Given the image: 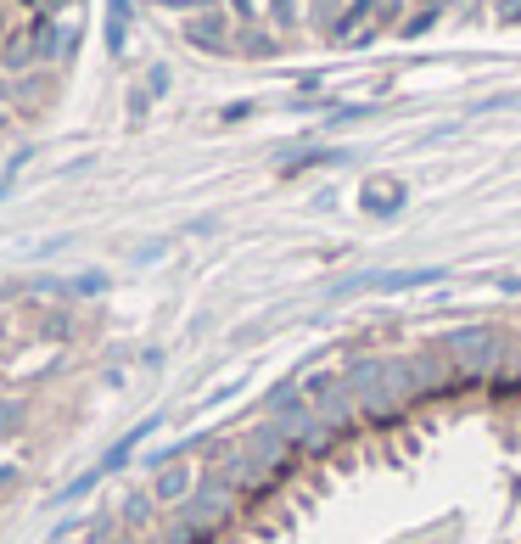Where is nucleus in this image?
<instances>
[{
    "instance_id": "obj_1",
    "label": "nucleus",
    "mask_w": 521,
    "mask_h": 544,
    "mask_svg": "<svg viewBox=\"0 0 521 544\" xmlns=\"http://www.w3.org/2000/svg\"><path fill=\"white\" fill-rule=\"evenodd\" d=\"M185 45H197V51H208V57H230V40H236V23H230L225 6H208V12H191L180 23Z\"/></svg>"
},
{
    "instance_id": "obj_2",
    "label": "nucleus",
    "mask_w": 521,
    "mask_h": 544,
    "mask_svg": "<svg viewBox=\"0 0 521 544\" xmlns=\"http://www.w3.org/2000/svg\"><path fill=\"white\" fill-rule=\"evenodd\" d=\"M85 331V315H79V303H45V309H34V337L40 343H51V348H68L73 337Z\"/></svg>"
},
{
    "instance_id": "obj_3",
    "label": "nucleus",
    "mask_w": 521,
    "mask_h": 544,
    "mask_svg": "<svg viewBox=\"0 0 521 544\" xmlns=\"http://www.w3.org/2000/svg\"><path fill=\"white\" fill-rule=\"evenodd\" d=\"M51 96H57V68H34V73H23V79H12V113L17 118L45 113Z\"/></svg>"
},
{
    "instance_id": "obj_4",
    "label": "nucleus",
    "mask_w": 521,
    "mask_h": 544,
    "mask_svg": "<svg viewBox=\"0 0 521 544\" xmlns=\"http://www.w3.org/2000/svg\"><path fill=\"white\" fill-rule=\"evenodd\" d=\"M197 488V466L191 460H169V466H157V477H152V500H157V511H174V505L185 500Z\"/></svg>"
},
{
    "instance_id": "obj_5",
    "label": "nucleus",
    "mask_w": 521,
    "mask_h": 544,
    "mask_svg": "<svg viewBox=\"0 0 521 544\" xmlns=\"http://www.w3.org/2000/svg\"><path fill=\"white\" fill-rule=\"evenodd\" d=\"M40 68V51H34V34L29 29H12L0 34V73L6 79H23V73Z\"/></svg>"
},
{
    "instance_id": "obj_6",
    "label": "nucleus",
    "mask_w": 521,
    "mask_h": 544,
    "mask_svg": "<svg viewBox=\"0 0 521 544\" xmlns=\"http://www.w3.org/2000/svg\"><path fill=\"white\" fill-rule=\"evenodd\" d=\"M152 522H157L152 488H124V500H118V528H129V533H152Z\"/></svg>"
},
{
    "instance_id": "obj_7",
    "label": "nucleus",
    "mask_w": 521,
    "mask_h": 544,
    "mask_svg": "<svg viewBox=\"0 0 521 544\" xmlns=\"http://www.w3.org/2000/svg\"><path fill=\"white\" fill-rule=\"evenodd\" d=\"M286 51V40L275 29H264V23H253V29H236V40H230V57H253V62H264V57H281Z\"/></svg>"
},
{
    "instance_id": "obj_8",
    "label": "nucleus",
    "mask_w": 521,
    "mask_h": 544,
    "mask_svg": "<svg viewBox=\"0 0 521 544\" xmlns=\"http://www.w3.org/2000/svg\"><path fill=\"white\" fill-rule=\"evenodd\" d=\"M29 421H34V399H23V393H0V444L23 438Z\"/></svg>"
},
{
    "instance_id": "obj_9",
    "label": "nucleus",
    "mask_w": 521,
    "mask_h": 544,
    "mask_svg": "<svg viewBox=\"0 0 521 544\" xmlns=\"http://www.w3.org/2000/svg\"><path fill=\"white\" fill-rule=\"evenodd\" d=\"M152 432H157V416H152V421H141V427H129L124 438H118V444L107 449V455H101V472H107V477H113V472H124L129 460H135V449H141L146 438H152Z\"/></svg>"
},
{
    "instance_id": "obj_10",
    "label": "nucleus",
    "mask_w": 521,
    "mask_h": 544,
    "mask_svg": "<svg viewBox=\"0 0 521 544\" xmlns=\"http://www.w3.org/2000/svg\"><path fill=\"white\" fill-rule=\"evenodd\" d=\"M129 17H135V0H107V57H124Z\"/></svg>"
},
{
    "instance_id": "obj_11",
    "label": "nucleus",
    "mask_w": 521,
    "mask_h": 544,
    "mask_svg": "<svg viewBox=\"0 0 521 544\" xmlns=\"http://www.w3.org/2000/svg\"><path fill=\"white\" fill-rule=\"evenodd\" d=\"M101 477H107V472H101V466H90V472H79V477H73L68 488H57V494H51V505H79V500H90V494H96V488H101Z\"/></svg>"
},
{
    "instance_id": "obj_12",
    "label": "nucleus",
    "mask_w": 521,
    "mask_h": 544,
    "mask_svg": "<svg viewBox=\"0 0 521 544\" xmlns=\"http://www.w3.org/2000/svg\"><path fill=\"white\" fill-rule=\"evenodd\" d=\"M107 270H79V275H68V298L73 303H85V298H107Z\"/></svg>"
},
{
    "instance_id": "obj_13",
    "label": "nucleus",
    "mask_w": 521,
    "mask_h": 544,
    "mask_svg": "<svg viewBox=\"0 0 521 544\" xmlns=\"http://www.w3.org/2000/svg\"><path fill=\"white\" fill-rule=\"evenodd\" d=\"M34 158V146H17L12 152V163H6V174H0V197H12V186H17V169Z\"/></svg>"
},
{
    "instance_id": "obj_14",
    "label": "nucleus",
    "mask_w": 521,
    "mask_h": 544,
    "mask_svg": "<svg viewBox=\"0 0 521 544\" xmlns=\"http://www.w3.org/2000/svg\"><path fill=\"white\" fill-rule=\"evenodd\" d=\"M79 45H85V29H79V23H62V68L79 57Z\"/></svg>"
},
{
    "instance_id": "obj_15",
    "label": "nucleus",
    "mask_w": 521,
    "mask_h": 544,
    "mask_svg": "<svg viewBox=\"0 0 521 544\" xmlns=\"http://www.w3.org/2000/svg\"><path fill=\"white\" fill-rule=\"evenodd\" d=\"M17 6H23L29 17H62L68 12V0H17Z\"/></svg>"
},
{
    "instance_id": "obj_16",
    "label": "nucleus",
    "mask_w": 521,
    "mask_h": 544,
    "mask_svg": "<svg viewBox=\"0 0 521 544\" xmlns=\"http://www.w3.org/2000/svg\"><path fill=\"white\" fill-rule=\"evenodd\" d=\"M146 107H152V90H129V118H135V124H141V118H146Z\"/></svg>"
},
{
    "instance_id": "obj_17",
    "label": "nucleus",
    "mask_w": 521,
    "mask_h": 544,
    "mask_svg": "<svg viewBox=\"0 0 521 544\" xmlns=\"http://www.w3.org/2000/svg\"><path fill=\"white\" fill-rule=\"evenodd\" d=\"M169 253V242H141L135 247V264H152V258H163Z\"/></svg>"
},
{
    "instance_id": "obj_18",
    "label": "nucleus",
    "mask_w": 521,
    "mask_h": 544,
    "mask_svg": "<svg viewBox=\"0 0 521 544\" xmlns=\"http://www.w3.org/2000/svg\"><path fill=\"white\" fill-rule=\"evenodd\" d=\"M146 90H152V96H163V90H169V68H163V62L146 73Z\"/></svg>"
},
{
    "instance_id": "obj_19",
    "label": "nucleus",
    "mask_w": 521,
    "mask_h": 544,
    "mask_svg": "<svg viewBox=\"0 0 521 544\" xmlns=\"http://www.w3.org/2000/svg\"><path fill=\"white\" fill-rule=\"evenodd\" d=\"M17 483H23V466H0V494H12Z\"/></svg>"
},
{
    "instance_id": "obj_20",
    "label": "nucleus",
    "mask_w": 521,
    "mask_h": 544,
    "mask_svg": "<svg viewBox=\"0 0 521 544\" xmlns=\"http://www.w3.org/2000/svg\"><path fill=\"white\" fill-rule=\"evenodd\" d=\"M12 118H17L12 107H0V135H6V129H12Z\"/></svg>"
}]
</instances>
